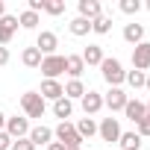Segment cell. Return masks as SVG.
Here are the masks:
<instances>
[{
    "instance_id": "obj_1",
    "label": "cell",
    "mask_w": 150,
    "mask_h": 150,
    "mask_svg": "<svg viewBox=\"0 0 150 150\" xmlns=\"http://www.w3.org/2000/svg\"><path fill=\"white\" fill-rule=\"evenodd\" d=\"M53 135H56V138H59V144H65L68 150H80V144H83V138H80L77 127L68 124V121H59V127L53 129Z\"/></svg>"
},
{
    "instance_id": "obj_2",
    "label": "cell",
    "mask_w": 150,
    "mask_h": 150,
    "mask_svg": "<svg viewBox=\"0 0 150 150\" xmlns=\"http://www.w3.org/2000/svg\"><path fill=\"white\" fill-rule=\"evenodd\" d=\"M100 71H103V80H106L112 88H118V86L124 83V77H127V71H124V65H121L118 59H103V62H100Z\"/></svg>"
},
{
    "instance_id": "obj_3",
    "label": "cell",
    "mask_w": 150,
    "mask_h": 150,
    "mask_svg": "<svg viewBox=\"0 0 150 150\" xmlns=\"http://www.w3.org/2000/svg\"><path fill=\"white\" fill-rule=\"evenodd\" d=\"M21 109L27 118H41L44 115V97L38 91H27V94H21Z\"/></svg>"
},
{
    "instance_id": "obj_4",
    "label": "cell",
    "mask_w": 150,
    "mask_h": 150,
    "mask_svg": "<svg viewBox=\"0 0 150 150\" xmlns=\"http://www.w3.org/2000/svg\"><path fill=\"white\" fill-rule=\"evenodd\" d=\"M38 68H41V74H44V80H56L59 74H65V56H59V53L44 56Z\"/></svg>"
},
{
    "instance_id": "obj_5",
    "label": "cell",
    "mask_w": 150,
    "mask_h": 150,
    "mask_svg": "<svg viewBox=\"0 0 150 150\" xmlns=\"http://www.w3.org/2000/svg\"><path fill=\"white\" fill-rule=\"evenodd\" d=\"M56 47H59V38H56V33H50V30H41V33H38V38H35V50H38L41 56H53V53H56Z\"/></svg>"
},
{
    "instance_id": "obj_6",
    "label": "cell",
    "mask_w": 150,
    "mask_h": 150,
    "mask_svg": "<svg viewBox=\"0 0 150 150\" xmlns=\"http://www.w3.org/2000/svg\"><path fill=\"white\" fill-rule=\"evenodd\" d=\"M6 135L9 138H27L30 135V121L27 118H6Z\"/></svg>"
},
{
    "instance_id": "obj_7",
    "label": "cell",
    "mask_w": 150,
    "mask_h": 150,
    "mask_svg": "<svg viewBox=\"0 0 150 150\" xmlns=\"http://www.w3.org/2000/svg\"><path fill=\"white\" fill-rule=\"evenodd\" d=\"M97 132H100V138L103 141H118L121 138V124H118V118H103L100 121V127H97Z\"/></svg>"
},
{
    "instance_id": "obj_8",
    "label": "cell",
    "mask_w": 150,
    "mask_h": 150,
    "mask_svg": "<svg viewBox=\"0 0 150 150\" xmlns=\"http://www.w3.org/2000/svg\"><path fill=\"white\" fill-rule=\"evenodd\" d=\"M132 68L135 71H147L150 68V44L147 41H141V44L132 47Z\"/></svg>"
},
{
    "instance_id": "obj_9",
    "label": "cell",
    "mask_w": 150,
    "mask_h": 150,
    "mask_svg": "<svg viewBox=\"0 0 150 150\" xmlns=\"http://www.w3.org/2000/svg\"><path fill=\"white\" fill-rule=\"evenodd\" d=\"M15 33H18V18L15 15H3L0 18V47H6Z\"/></svg>"
},
{
    "instance_id": "obj_10",
    "label": "cell",
    "mask_w": 150,
    "mask_h": 150,
    "mask_svg": "<svg viewBox=\"0 0 150 150\" xmlns=\"http://www.w3.org/2000/svg\"><path fill=\"white\" fill-rule=\"evenodd\" d=\"M127 91L124 88H109V94L103 97V106H109L112 112H124V106H127Z\"/></svg>"
},
{
    "instance_id": "obj_11",
    "label": "cell",
    "mask_w": 150,
    "mask_h": 150,
    "mask_svg": "<svg viewBox=\"0 0 150 150\" xmlns=\"http://www.w3.org/2000/svg\"><path fill=\"white\" fill-rule=\"evenodd\" d=\"M38 94H41L44 100H53V103H56L59 97H65V86H62L59 80H44V83H41V91H38Z\"/></svg>"
},
{
    "instance_id": "obj_12",
    "label": "cell",
    "mask_w": 150,
    "mask_h": 150,
    "mask_svg": "<svg viewBox=\"0 0 150 150\" xmlns=\"http://www.w3.org/2000/svg\"><path fill=\"white\" fill-rule=\"evenodd\" d=\"M103 109V94H97V91H86L83 94V112L91 118V115H97Z\"/></svg>"
},
{
    "instance_id": "obj_13",
    "label": "cell",
    "mask_w": 150,
    "mask_h": 150,
    "mask_svg": "<svg viewBox=\"0 0 150 150\" xmlns=\"http://www.w3.org/2000/svg\"><path fill=\"white\" fill-rule=\"evenodd\" d=\"M27 138L33 141V147H41V144H50L53 141V129L50 127H33Z\"/></svg>"
},
{
    "instance_id": "obj_14",
    "label": "cell",
    "mask_w": 150,
    "mask_h": 150,
    "mask_svg": "<svg viewBox=\"0 0 150 150\" xmlns=\"http://www.w3.org/2000/svg\"><path fill=\"white\" fill-rule=\"evenodd\" d=\"M83 71H86L83 56H65V74H71V80H80Z\"/></svg>"
},
{
    "instance_id": "obj_15",
    "label": "cell",
    "mask_w": 150,
    "mask_h": 150,
    "mask_svg": "<svg viewBox=\"0 0 150 150\" xmlns=\"http://www.w3.org/2000/svg\"><path fill=\"white\" fill-rule=\"evenodd\" d=\"M100 15H103V9H100L97 0H80V18L94 21V18H100Z\"/></svg>"
},
{
    "instance_id": "obj_16",
    "label": "cell",
    "mask_w": 150,
    "mask_h": 150,
    "mask_svg": "<svg viewBox=\"0 0 150 150\" xmlns=\"http://www.w3.org/2000/svg\"><path fill=\"white\" fill-rule=\"evenodd\" d=\"M124 115H127L132 124H138V121L147 115V106H144V103H138V100H127V106H124Z\"/></svg>"
},
{
    "instance_id": "obj_17",
    "label": "cell",
    "mask_w": 150,
    "mask_h": 150,
    "mask_svg": "<svg viewBox=\"0 0 150 150\" xmlns=\"http://www.w3.org/2000/svg\"><path fill=\"white\" fill-rule=\"evenodd\" d=\"M124 41H129V44H141V41H144V27L135 24V21L127 24V27H124Z\"/></svg>"
},
{
    "instance_id": "obj_18",
    "label": "cell",
    "mask_w": 150,
    "mask_h": 150,
    "mask_svg": "<svg viewBox=\"0 0 150 150\" xmlns=\"http://www.w3.org/2000/svg\"><path fill=\"white\" fill-rule=\"evenodd\" d=\"M80 56H83V62H86V65H100V62L106 59V56H103V47H100V44H88V47H86V50H83Z\"/></svg>"
},
{
    "instance_id": "obj_19",
    "label": "cell",
    "mask_w": 150,
    "mask_h": 150,
    "mask_svg": "<svg viewBox=\"0 0 150 150\" xmlns=\"http://www.w3.org/2000/svg\"><path fill=\"white\" fill-rule=\"evenodd\" d=\"M68 30H71V35H88V30H91V21H86V18H74L71 24H68Z\"/></svg>"
},
{
    "instance_id": "obj_20",
    "label": "cell",
    "mask_w": 150,
    "mask_h": 150,
    "mask_svg": "<svg viewBox=\"0 0 150 150\" xmlns=\"http://www.w3.org/2000/svg\"><path fill=\"white\" fill-rule=\"evenodd\" d=\"M41 59H44V56H41L35 47H27V50L21 53V62H24L27 68H38V65H41Z\"/></svg>"
},
{
    "instance_id": "obj_21",
    "label": "cell",
    "mask_w": 150,
    "mask_h": 150,
    "mask_svg": "<svg viewBox=\"0 0 150 150\" xmlns=\"http://www.w3.org/2000/svg\"><path fill=\"white\" fill-rule=\"evenodd\" d=\"M53 112H56V118H71V112H74V103L68 100V97H59L56 103H53Z\"/></svg>"
},
{
    "instance_id": "obj_22",
    "label": "cell",
    "mask_w": 150,
    "mask_h": 150,
    "mask_svg": "<svg viewBox=\"0 0 150 150\" xmlns=\"http://www.w3.org/2000/svg\"><path fill=\"white\" fill-rule=\"evenodd\" d=\"M118 144H121L124 150H138V147H141V138H138V132H121Z\"/></svg>"
},
{
    "instance_id": "obj_23",
    "label": "cell",
    "mask_w": 150,
    "mask_h": 150,
    "mask_svg": "<svg viewBox=\"0 0 150 150\" xmlns=\"http://www.w3.org/2000/svg\"><path fill=\"white\" fill-rule=\"evenodd\" d=\"M77 132H80V138L86 141V138H91V135L97 132V124H94L91 118H83V121L77 124Z\"/></svg>"
},
{
    "instance_id": "obj_24",
    "label": "cell",
    "mask_w": 150,
    "mask_h": 150,
    "mask_svg": "<svg viewBox=\"0 0 150 150\" xmlns=\"http://www.w3.org/2000/svg\"><path fill=\"white\" fill-rule=\"evenodd\" d=\"M91 30H94L97 35H106V33L112 30V18H109V15H100V18H94V21H91Z\"/></svg>"
},
{
    "instance_id": "obj_25",
    "label": "cell",
    "mask_w": 150,
    "mask_h": 150,
    "mask_svg": "<svg viewBox=\"0 0 150 150\" xmlns=\"http://www.w3.org/2000/svg\"><path fill=\"white\" fill-rule=\"evenodd\" d=\"M83 94H86V86H83L80 80H71V83L65 86V97H68V100H71V97H80V100H83Z\"/></svg>"
},
{
    "instance_id": "obj_26",
    "label": "cell",
    "mask_w": 150,
    "mask_h": 150,
    "mask_svg": "<svg viewBox=\"0 0 150 150\" xmlns=\"http://www.w3.org/2000/svg\"><path fill=\"white\" fill-rule=\"evenodd\" d=\"M124 80H127V83H129L132 88H141V86H144V80H147V74H144V71H135V68H132V71H127V77H124Z\"/></svg>"
},
{
    "instance_id": "obj_27",
    "label": "cell",
    "mask_w": 150,
    "mask_h": 150,
    "mask_svg": "<svg viewBox=\"0 0 150 150\" xmlns=\"http://www.w3.org/2000/svg\"><path fill=\"white\" fill-rule=\"evenodd\" d=\"M18 24H21L24 30H35V24H38V15L27 9V12H21V18H18Z\"/></svg>"
},
{
    "instance_id": "obj_28",
    "label": "cell",
    "mask_w": 150,
    "mask_h": 150,
    "mask_svg": "<svg viewBox=\"0 0 150 150\" xmlns=\"http://www.w3.org/2000/svg\"><path fill=\"white\" fill-rule=\"evenodd\" d=\"M44 12L47 15H62L65 12V0H44Z\"/></svg>"
},
{
    "instance_id": "obj_29",
    "label": "cell",
    "mask_w": 150,
    "mask_h": 150,
    "mask_svg": "<svg viewBox=\"0 0 150 150\" xmlns=\"http://www.w3.org/2000/svg\"><path fill=\"white\" fill-rule=\"evenodd\" d=\"M141 9V0H121V12L124 15H135Z\"/></svg>"
},
{
    "instance_id": "obj_30",
    "label": "cell",
    "mask_w": 150,
    "mask_h": 150,
    "mask_svg": "<svg viewBox=\"0 0 150 150\" xmlns=\"http://www.w3.org/2000/svg\"><path fill=\"white\" fill-rule=\"evenodd\" d=\"M135 132H138V138H141V135H150V115H144V118L135 124Z\"/></svg>"
},
{
    "instance_id": "obj_31",
    "label": "cell",
    "mask_w": 150,
    "mask_h": 150,
    "mask_svg": "<svg viewBox=\"0 0 150 150\" xmlns=\"http://www.w3.org/2000/svg\"><path fill=\"white\" fill-rule=\"evenodd\" d=\"M9 150H35V147H33V141H30V138H18V141H12V147H9Z\"/></svg>"
},
{
    "instance_id": "obj_32",
    "label": "cell",
    "mask_w": 150,
    "mask_h": 150,
    "mask_svg": "<svg viewBox=\"0 0 150 150\" xmlns=\"http://www.w3.org/2000/svg\"><path fill=\"white\" fill-rule=\"evenodd\" d=\"M12 147V138L6 135V129H0V150H9Z\"/></svg>"
},
{
    "instance_id": "obj_33",
    "label": "cell",
    "mask_w": 150,
    "mask_h": 150,
    "mask_svg": "<svg viewBox=\"0 0 150 150\" xmlns=\"http://www.w3.org/2000/svg\"><path fill=\"white\" fill-rule=\"evenodd\" d=\"M6 62H9V50H6V47H0V65H6Z\"/></svg>"
},
{
    "instance_id": "obj_34",
    "label": "cell",
    "mask_w": 150,
    "mask_h": 150,
    "mask_svg": "<svg viewBox=\"0 0 150 150\" xmlns=\"http://www.w3.org/2000/svg\"><path fill=\"white\" fill-rule=\"evenodd\" d=\"M47 150H68V147H65V144H59V141H50V144H47Z\"/></svg>"
},
{
    "instance_id": "obj_35",
    "label": "cell",
    "mask_w": 150,
    "mask_h": 150,
    "mask_svg": "<svg viewBox=\"0 0 150 150\" xmlns=\"http://www.w3.org/2000/svg\"><path fill=\"white\" fill-rule=\"evenodd\" d=\"M6 15V3H3V0H0V18H3Z\"/></svg>"
},
{
    "instance_id": "obj_36",
    "label": "cell",
    "mask_w": 150,
    "mask_h": 150,
    "mask_svg": "<svg viewBox=\"0 0 150 150\" xmlns=\"http://www.w3.org/2000/svg\"><path fill=\"white\" fill-rule=\"evenodd\" d=\"M3 127H6V115H3V112H0V129H3Z\"/></svg>"
},
{
    "instance_id": "obj_37",
    "label": "cell",
    "mask_w": 150,
    "mask_h": 150,
    "mask_svg": "<svg viewBox=\"0 0 150 150\" xmlns=\"http://www.w3.org/2000/svg\"><path fill=\"white\" fill-rule=\"evenodd\" d=\"M144 86H147V91H150V74H147V80H144Z\"/></svg>"
},
{
    "instance_id": "obj_38",
    "label": "cell",
    "mask_w": 150,
    "mask_h": 150,
    "mask_svg": "<svg viewBox=\"0 0 150 150\" xmlns=\"http://www.w3.org/2000/svg\"><path fill=\"white\" fill-rule=\"evenodd\" d=\"M147 115H150V100H147Z\"/></svg>"
},
{
    "instance_id": "obj_39",
    "label": "cell",
    "mask_w": 150,
    "mask_h": 150,
    "mask_svg": "<svg viewBox=\"0 0 150 150\" xmlns=\"http://www.w3.org/2000/svg\"><path fill=\"white\" fill-rule=\"evenodd\" d=\"M147 9H150V3H147Z\"/></svg>"
}]
</instances>
